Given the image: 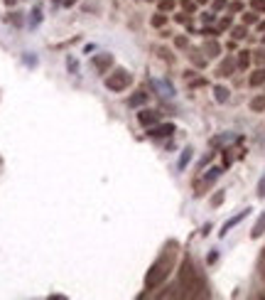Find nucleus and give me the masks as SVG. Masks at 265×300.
Wrapping results in <instances>:
<instances>
[{
    "label": "nucleus",
    "mask_w": 265,
    "mask_h": 300,
    "mask_svg": "<svg viewBox=\"0 0 265 300\" xmlns=\"http://www.w3.org/2000/svg\"><path fill=\"white\" fill-rule=\"evenodd\" d=\"M177 288L182 291L179 296L184 298H206V283L201 278V273L197 271V266L192 263V258H184L182 266H179V281H177Z\"/></svg>",
    "instance_id": "obj_1"
},
{
    "label": "nucleus",
    "mask_w": 265,
    "mask_h": 300,
    "mask_svg": "<svg viewBox=\"0 0 265 300\" xmlns=\"http://www.w3.org/2000/svg\"><path fill=\"white\" fill-rule=\"evenodd\" d=\"M175 261H177V244H167L165 251L160 253V258L152 263V268L147 271V278H145V288L152 291L157 288L160 283H165L170 278V273L175 271Z\"/></svg>",
    "instance_id": "obj_2"
},
{
    "label": "nucleus",
    "mask_w": 265,
    "mask_h": 300,
    "mask_svg": "<svg viewBox=\"0 0 265 300\" xmlns=\"http://www.w3.org/2000/svg\"><path fill=\"white\" fill-rule=\"evenodd\" d=\"M131 81H132V76L126 72V69H116L113 74L106 79V86L111 89V91H126L128 86H131Z\"/></svg>",
    "instance_id": "obj_3"
},
{
    "label": "nucleus",
    "mask_w": 265,
    "mask_h": 300,
    "mask_svg": "<svg viewBox=\"0 0 265 300\" xmlns=\"http://www.w3.org/2000/svg\"><path fill=\"white\" fill-rule=\"evenodd\" d=\"M93 67H96L98 74H106L113 67V54H96L93 57Z\"/></svg>",
    "instance_id": "obj_4"
},
{
    "label": "nucleus",
    "mask_w": 265,
    "mask_h": 300,
    "mask_svg": "<svg viewBox=\"0 0 265 300\" xmlns=\"http://www.w3.org/2000/svg\"><path fill=\"white\" fill-rule=\"evenodd\" d=\"M172 133H175V126L172 123H162V126L150 128V136L152 138H165V136H172Z\"/></svg>",
    "instance_id": "obj_5"
},
{
    "label": "nucleus",
    "mask_w": 265,
    "mask_h": 300,
    "mask_svg": "<svg viewBox=\"0 0 265 300\" xmlns=\"http://www.w3.org/2000/svg\"><path fill=\"white\" fill-rule=\"evenodd\" d=\"M152 89H157L162 99H170V96H175V89H172L167 81H160V79H155V81H152Z\"/></svg>",
    "instance_id": "obj_6"
},
{
    "label": "nucleus",
    "mask_w": 265,
    "mask_h": 300,
    "mask_svg": "<svg viewBox=\"0 0 265 300\" xmlns=\"http://www.w3.org/2000/svg\"><path fill=\"white\" fill-rule=\"evenodd\" d=\"M137 121H140L142 126H155V123L160 121V116H157L155 111H140V113H137Z\"/></svg>",
    "instance_id": "obj_7"
},
{
    "label": "nucleus",
    "mask_w": 265,
    "mask_h": 300,
    "mask_svg": "<svg viewBox=\"0 0 265 300\" xmlns=\"http://www.w3.org/2000/svg\"><path fill=\"white\" fill-rule=\"evenodd\" d=\"M219 175H221V170H219V167H211V170H209V172L204 175V180L199 182V190H201V187H206V185H211V182H214V180H216Z\"/></svg>",
    "instance_id": "obj_8"
},
{
    "label": "nucleus",
    "mask_w": 265,
    "mask_h": 300,
    "mask_svg": "<svg viewBox=\"0 0 265 300\" xmlns=\"http://www.w3.org/2000/svg\"><path fill=\"white\" fill-rule=\"evenodd\" d=\"M233 69H236V62H233V59H223L216 74H219V76H231V72H233Z\"/></svg>",
    "instance_id": "obj_9"
},
{
    "label": "nucleus",
    "mask_w": 265,
    "mask_h": 300,
    "mask_svg": "<svg viewBox=\"0 0 265 300\" xmlns=\"http://www.w3.org/2000/svg\"><path fill=\"white\" fill-rule=\"evenodd\" d=\"M246 214H248V209H246V212H241L238 217H233V219H228V222L223 224V229H221L219 234H221V236H226V234L231 231V226H236V224H238V222H241V219H243V217H246Z\"/></svg>",
    "instance_id": "obj_10"
},
{
    "label": "nucleus",
    "mask_w": 265,
    "mask_h": 300,
    "mask_svg": "<svg viewBox=\"0 0 265 300\" xmlns=\"http://www.w3.org/2000/svg\"><path fill=\"white\" fill-rule=\"evenodd\" d=\"M248 84H251V86H261V84H265V67L263 69H256V72L251 74V79H248Z\"/></svg>",
    "instance_id": "obj_11"
},
{
    "label": "nucleus",
    "mask_w": 265,
    "mask_h": 300,
    "mask_svg": "<svg viewBox=\"0 0 265 300\" xmlns=\"http://www.w3.org/2000/svg\"><path fill=\"white\" fill-rule=\"evenodd\" d=\"M263 234H265V212L261 214V219L256 222L253 231H251V236H253V239H258V236H263Z\"/></svg>",
    "instance_id": "obj_12"
},
{
    "label": "nucleus",
    "mask_w": 265,
    "mask_h": 300,
    "mask_svg": "<svg viewBox=\"0 0 265 300\" xmlns=\"http://www.w3.org/2000/svg\"><path fill=\"white\" fill-rule=\"evenodd\" d=\"M204 52H206L209 57H219V52H221V45L211 40V42H206V45H204Z\"/></svg>",
    "instance_id": "obj_13"
},
{
    "label": "nucleus",
    "mask_w": 265,
    "mask_h": 300,
    "mask_svg": "<svg viewBox=\"0 0 265 300\" xmlns=\"http://www.w3.org/2000/svg\"><path fill=\"white\" fill-rule=\"evenodd\" d=\"M248 62H251V52H248V50L238 52V62H236V64H238V69H246V67H248Z\"/></svg>",
    "instance_id": "obj_14"
},
{
    "label": "nucleus",
    "mask_w": 265,
    "mask_h": 300,
    "mask_svg": "<svg viewBox=\"0 0 265 300\" xmlns=\"http://www.w3.org/2000/svg\"><path fill=\"white\" fill-rule=\"evenodd\" d=\"M145 101H147V94H142V91H137L135 96H131V101H128V103H131V106H142Z\"/></svg>",
    "instance_id": "obj_15"
},
{
    "label": "nucleus",
    "mask_w": 265,
    "mask_h": 300,
    "mask_svg": "<svg viewBox=\"0 0 265 300\" xmlns=\"http://www.w3.org/2000/svg\"><path fill=\"white\" fill-rule=\"evenodd\" d=\"M214 96H216V101H219V103H223V101L228 99V89H223V86H216V89H214Z\"/></svg>",
    "instance_id": "obj_16"
},
{
    "label": "nucleus",
    "mask_w": 265,
    "mask_h": 300,
    "mask_svg": "<svg viewBox=\"0 0 265 300\" xmlns=\"http://www.w3.org/2000/svg\"><path fill=\"white\" fill-rule=\"evenodd\" d=\"M251 108L258 113V111H265V96H256L253 101H251Z\"/></svg>",
    "instance_id": "obj_17"
},
{
    "label": "nucleus",
    "mask_w": 265,
    "mask_h": 300,
    "mask_svg": "<svg viewBox=\"0 0 265 300\" xmlns=\"http://www.w3.org/2000/svg\"><path fill=\"white\" fill-rule=\"evenodd\" d=\"M189 157H192V148H184V152H182V160H179V170L189 162Z\"/></svg>",
    "instance_id": "obj_18"
},
{
    "label": "nucleus",
    "mask_w": 265,
    "mask_h": 300,
    "mask_svg": "<svg viewBox=\"0 0 265 300\" xmlns=\"http://www.w3.org/2000/svg\"><path fill=\"white\" fill-rule=\"evenodd\" d=\"M40 20H42V12H40V7H35L32 17H30V25H40Z\"/></svg>",
    "instance_id": "obj_19"
},
{
    "label": "nucleus",
    "mask_w": 265,
    "mask_h": 300,
    "mask_svg": "<svg viewBox=\"0 0 265 300\" xmlns=\"http://www.w3.org/2000/svg\"><path fill=\"white\" fill-rule=\"evenodd\" d=\"M231 35H233V40H243L246 37V27H233Z\"/></svg>",
    "instance_id": "obj_20"
},
{
    "label": "nucleus",
    "mask_w": 265,
    "mask_h": 300,
    "mask_svg": "<svg viewBox=\"0 0 265 300\" xmlns=\"http://www.w3.org/2000/svg\"><path fill=\"white\" fill-rule=\"evenodd\" d=\"M251 7L256 12H265V0H251Z\"/></svg>",
    "instance_id": "obj_21"
},
{
    "label": "nucleus",
    "mask_w": 265,
    "mask_h": 300,
    "mask_svg": "<svg viewBox=\"0 0 265 300\" xmlns=\"http://www.w3.org/2000/svg\"><path fill=\"white\" fill-rule=\"evenodd\" d=\"M243 22H246V25H253V22H258V15H256V10H253V12H248V15H243Z\"/></svg>",
    "instance_id": "obj_22"
},
{
    "label": "nucleus",
    "mask_w": 265,
    "mask_h": 300,
    "mask_svg": "<svg viewBox=\"0 0 265 300\" xmlns=\"http://www.w3.org/2000/svg\"><path fill=\"white\" fill-rule=\"evenodd\" d=\"M182 7H184L187 12H194V10H197V2H194V0H182Z\"/></svg>",
    "instance_id": "obj_23"
},
{
    "label": "nucleus",
    "mask_w": 265,
    "mask_h": 300,
    "mask_svg": "<svg viewBox=\"0 0 265 300\" xmlns=\"http://www.w3.org/2000/svg\"><path fill=\"white\" fill-rule=\"evenodd\" d=\"M165 22H167V17H165V15H155V17H152V25H155V27H162Z\"/></svg>",
    "instance_id": "obj_24"
},
{
    "label": "nucleus",
    "mask_w": 265,
    "mask_h": 300,
    "mask_svg": "<svg viewBox=\"0 0 265 300\" xmlns=\"http://www.w3.org/2000/svg\"><path fill=\"white\" fill-rule=\"evenodd\" d=\"M175 7V0H160V10L165 12V10H172Z\"/></svg>",
    "instance_id": "obj_25"
},
{
    "label": "nucleus",
    "mask_w": 265,
    "mask_h": 300,
    "mask_svg": "<svg viewBox=\"0 0 265 300\" xmlns=\"http://www.w3.org/2000/svg\"><path fill=\"white\" fill-rule=\"evenodd\" d=\"M256 62H258V64H265V50H258V52H256Z\"/></svg>",
    "instance_id": "obj_26"
},
{
    "label": "nucleus",
    "mask_w": 265,
    "mask_h": 300,
    "mask_svg": "<svg viewBox=\"0 0 265 300\" xmlns=\"http://www.w3.org/2000/svg\"><path fill=\"white\" fill-rule=\"evenodd\" d=\"M226 7V0H214V10H223Z\"/></svg>",
    "instance_id": "obj_27"
},
{
    "label": "nucleus",
    "mask_w": 265,
    "mask_h": 300,
    "mask_svg": "<svg viewBox=\"0 0 265 300\" xmlns=\"http://www.w3.org/2000/svg\"><path fill=\"white\" fill-rule=\"evenodd\" d=\"M258 197H265V177L261 180V185H258Z\"/></svg>",
    "instance_id": "obj_28"
},
{
    "label": "nucleus",
    "mask_w": 265,
    "mask_h": 300,
    "mask_svg": "<svg viewBox=\"0 0 265 300\" xmlns=\"http://www.w3.org/2000/svg\"><path fill=\"white\" fill-rule=\"evenodd\" d=\"M241 7H243V5H241V2H231V5H228V10H231V12H238V10H241Z\"/></svg>",
    "instance_id": "obj_29"
},
{
    "label": "nucleus",
    "mask_w": 265,
    "mask_h": 300,
    "mask_svg": "<svg viewBox=\"0 0 265 300\" xmlns=\"http://www.w3.org/2000/svg\"><path fill=\"white\" fill-rule=\"evenodd\" d=\"M228 25H231V20H221V22H219V30H226Z\"/></svg>",
    "instance_id": "obj_30"
},
{
    "label": "nucleus",
    "mask_w": 265,
    "mask_h": 300,
    "mask_svg": "<svg viewBox=\"0 0 265 300\" xmlns=\"http://www.w3.org/2000/svg\"><path fill=\"white\" fill-rule=\"evenodd\" d=\"M211 202H214V204H221V202H223V195H221V192H219V195H216V197H214V200H211Z\"/></svg>",
    "instance_id": "obj_31"
},
{
    "label": "nucleus",
    "mask_w": 265,
    "mask_h": 300,
    "mask_svg": "<svg viewBox=\"0 0 265 300\" xmlns=\"http://www.w3.org/2000/svg\"><path fill=\"white\" fill-rule=\"evenodd\" d=\"M261 271H263V278H265V253H263V258H261Z\"/></svg>",
    "instance_id": "obj_32"
},
{
    "label": "nucleus",
    "mask_w": 265,
    "mask_h": 300,
    "mask_svg": "<svg viewBox=\"0 0 265 300\" xmlns=\"http://www.w3.org/2000/svg\"><path fill=\"white\" fill-rule=\"evenodd\" d=\"M258 30H261V32H265V22H261V25H258Z\"/></svg>",
    "instance_id": "obj_33"
},
{
    "label": "nucleus",
    "mask_w": 265,
    "mask_h": 300,
    "mask_svg": "<svg viewBox=\"0 0 265 300\" xmlns=\"http://www.w3.org/2000/svg\"><path fill=\"white\" fill-rule=\"evenodd\" d=\"M197 2H206V0H197Z\"/></svg>",
    "instance_id": "obj_34"
},
{
    "label": "nucleus",
    "mask_w": 265,
    "mask_h": 300,
    "mask_svg": "<svg viewBox=\"0 0 265 300\" xmlns=\"http://www.w3.org/2000/svg\"><path fill=\"white\" fill-rule=\"evenodd\" d=\"M263 42H265V37H263Z\"/></svg>",
    "instance_id": "obj_35"
},
{
    "label": "nucleus",
    "mask_w": 265,
    "mask_h": 300,
    "mask_svg": "<svg viewBox=\"0 0 265 300\" xmlns=\"http://www.w3.org/2000/svg\"><path fill=\"white\" fill-rule=\"evenodd\" d=\"M150 2H152V0H150Z\"/></svg>",
    "instance_id": "obj_36"
}]
</instances>
